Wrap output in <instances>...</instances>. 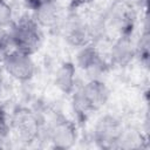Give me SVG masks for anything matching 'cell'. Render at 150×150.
Here are the masks:
<instances>
[{
    "label": "cell",
    "mask_w": 150,
    "mask_h": 150,
    "mask_svg": "<svg viewBox=\"0 0 150 150\" xmlns=\"http://www.w3.org/2000/svg\"><path fill=\"white\" fill-rule=\"evenodd\" d=\"M110 97V90L107 84L100 79H91L86 84L74 90L73 93V107L80 122L87 121V118L101 110Z\"/></svg>",
    "instance_id": "1"
},
{
    "label": "cell",
    "mask_w": 150,
    "mask_h": 150,
    "mask_svg": "<svg viewBox=\"0 0 150 150\" xmlns=\"http://www.w3.org/2000/svg\"><path fill=\"white\" fill-rule=\"evenodd\" d=\"M9 34L15 49L29 55L36 53L42 43L41 27L33 16H22L12 23Z\"/></svg>",
    "instance_id": "2"
},
{
    "label": "cell",
    "mask_w": 150,
    "mask_h": 150,
    "mask_svg": "<svg viewBox=\"0 0 150 150\" xmlns=\"http://www.w3.org/2000/svg\"><path fill=\"white\" fill-rule=\"evenodd\" d=\"M9 129H12L18 141L25 144H30L39 138L41 123L33 110L26 107H19L13 111Z\"/></svg>",
    "instance_id": "3"
},
{
    "label": "cell",
    "mask_w": 150,
    "mask_h": 150,
    "mask_svg": "<svg viewBox=\"0 0 150 150\" xmlns=\"http://www.w3.org/2000/svg\"><path fill=\"white\" fill-rule=\"evenodd\" d=\"M124 131L122 121L114 115L101 116L94 127V141L102 149H117Z\"/></svg>",
    "instance_id": "4"
},
{
    "label": "cell",
    "mask_w": 150,
    "mask_h": 150,
    "mask_svg": "<svg viewBox=\"0 0 150 150\" xmlns=\"http://www.w3.org/2000/svg\"><path fill=\"white\" fill-rule=\"evenodd\" d=\"M77 127L75 122L57 116L48 130V139L53 148L67 150L73 148L77 142Z\"/></svg>",
    "instance_id": "5"
},
{
    "label": "cell",
    "mask_w": 150,
    "mask_h": 150,
    "mask_svg": "<svg viewBox=\"0 0 150 150\" xmlns=\"http://www.w3.org/2000/svg\"><path fill=\"white\" fill-rule=\"evenodd\" d=\"M6 73L20 82L29 81L35 74V63L32 55L21 50L14 49L11 52L2 62Z\"/></svg>",
    "instance_id": "6"
},
{
    "label": "cell",
    "mask_w": 150,
    "mask_h": 150,
    "mask_svg": "<svg viewBox=\"0 0 150 150\" xmlns=\"http://www.w3.org/2000/svg\"><path fill=\"white\" fill-rule=\"evenodd\" d=\"M79 68L90 75H100L107 71L108 62L102 57L100 52L93 45H86L80 48L76 55V64Z\"/></svg>",
    "instance_id": "7"
},
{
    "label": "cell",
    "mask_w": 150,
    "mask_h": 150,
    "mask_svg": "<svg viewBox=\"0 0 150 150\" xmlns=\"http://www.w3.org/2000/svg\"><path fill=\"white\" fill-rule=\"evenodd\" d=\"M91 35V28L84 20L75 15L69 18L64 27V39L70 46L81 48L89 45Z\"/></svg>",
    "instance_id": "8"
},
{
    "label": "cell",
    "mask_w": 150,
    "mask_h": 150,
    "mask_svg": "<svg viewBox=\"0 0 150 150\" xmlns=\"http://www.w3.org/2000/svg\"><path fill=\"white\" fill-rule=\"evenodd\" d=\"M32 11L33 19L43 28H55L62 19L61 7L57 0H45L33 7Z\"/></svg>",
    "instance_id": "9"
},
{
    "label": "cell",
    "mask_w": 150,
    "mask_h": 150,
    "mask_svg": "<svg viewBox=\"0 0 150 150\" xmlns=\"http://www.w3.org/2000/svg\"><path fill=\"white\" fill-rule=\"evenodd\" d=\"M132 35H118L110 49V64L117 68L127 67L135 57V43L131 39Z\"/></svg>",
    "instance_id": "10"
},
{
    "label": "cell",
    "mask_w": 150,
    "mask_h": 150,
    "mask_svg": "<svg viewBox=\"0 0 150 150\" xmlns=\"http://www.w3.org/2000/svg\"><path fill=\"white\" fill-rule=\"evenodd\" d=\"M54 83L61 93H63L66 95H71L75 90V84H76V66H75V63H73L70 61L62 62L55 73Z\"/></svg>",
    "instance_id": "11"
},
{
    "label": "cell",
    "mask_w": 150,
    "mask_h": 150,
    "mask_svg": "<svg viewBox=\"0 0 150 150\" xmlns=\"http://www.w3.org/2000/svg\"><path fill=\"white\" fill-rule=\"evenodd\" d=\"M145 138L136 129H125L117 144V149H139L144 148Z\"/></svg>",
    "instance_id": "12"
},
{
    "label": "cell",
    "mask_w": 150,
    "mask_h": 150,
    "mask_svg": "<svg viewBox=\"0 0 150 150\" xmlns=\"http://www.w3.org/2000/svg\"><path fill=\"white\" fill-rule=\"evenodd\" d=\"M149 48H150V34H149L148 26H145V28H144L143 33L141 34L138 41L135 43L136 57L139 60V62L144 67L149 66V54H150Z\"/></svg>",
    "instance_id": "13"
},
{
    "label": "cell",
    "mask_w": 150,
    "mask_h": 150,
    "mask_svg": "<svg viewBox=\"0 0 150 150\" xmlns=\"http://www.w3.org/2000/svg\"><path fill=\"white\" fill-rule=\"evenodd\" d=\"M13 23V9L7 0H0V29Z\"/></svg>",
    "instance_id": "14"
},
{
    "label": "cell",
    "mask_w": 150,
    "mask_h": 150,
    "mask_svg": "<svg viewBox=\"0 0 150 150\" xmlns=\"http://www.w3.org/2000/svg\"><path fill=\"white\" fill-rule=\"evenodd\" d=\"M15 49L11 34L4 33L0 35V63L4 62V60L7 57V55Z\"/></svg>",
    "instance_id": "15"
},
{
    "label": "cell",
    "mask_w": 150,
    "mask_h": 150,
    "mask_svg": "<svg viewBox=\"0 0 150 150\" xmlns=\"http://www.w3.org/2000/svg\"><path fill=\"white\" fill-rule=\"evenodd\" d=\"M9 131V123L7 120V114L5 109L0 105V141L4 139Z\"/></svg>",
    "instance_id": "16"
},
{
    "label": "cell",
    "mask_w": 150,
    "mask_h": 150,
    "mask_svg": "<svg viewBox=\"0 0 150 150\" xmlns=\"http://www.w3.org/2000/svg\"><path fill=\"white\" fill-rule=\"evenodd\" d=\"M93 0H69V8L70 11H75L82 6H86L90 4Z\"/></svg>",
    "instance_id": "17"
},
{
    "label": "cell",
    "mask_w": 150,
    "mask_h": 150,
    "mask_svg": "<svg viewBox=\"0 0 150 150\" xmlns=\"http://www.w3.org/2000/svg\"><path fill=\"white\" fill-rule=\"evenodd\" d=\"M25 2H26V5L29 7V8H33V7H35L38 4H40V2H42V1H45V0H23Z\"/></svg>",
    "instance_id": "18"
},
{
    "label": "cell",
    "mask_w": 150,
    "mask_h": 150,
    "mask_svg": "<svg viewBox=\"0 0 150 150\" xmlns=\"http://www.w3.org/2000/svg\"><path fill=\"white\" fill-rule=\"evenodd\" d=\"M2 83H4V69L0 66V91H1V88H2Z\"/></svg>",
    "instance_id": "19"
}]
</instances>
